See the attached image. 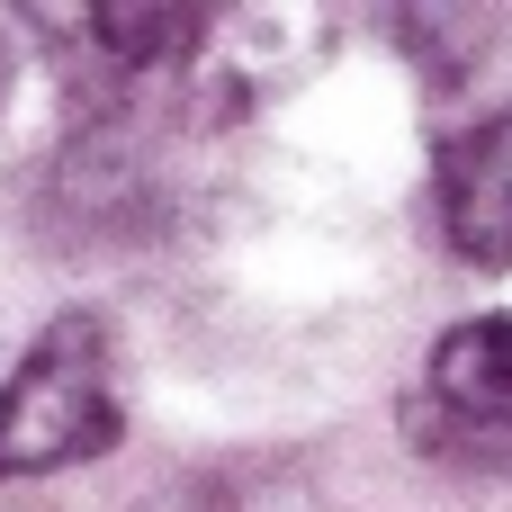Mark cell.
<instances>
[{
  "mask_svg": "<svg viewBox=\"0 0 512 512\" xmlns=\"http://www.w3.org/2000/svg\"><path fill=\"white\" fill-rule=\"evenodd\" d=\"M432 198H441V234L468 270H512V117H486L441 144Z\"/></svg>",
  "mask_w": 512,
  "mask_h": 512,
  "instance_id": "3957f363",
  "label": "cell"
},
{
  "mask_svg": "<svg viewBox=\"0 0 512 512\" xmlns=\"http://www.w3.org/2000/svg\"><path fill=\"white\" fill-rule=\"evenodd\" d=\"M207 9H90L81 18V36L108 54V63H126V72H171V63H189L198 45H207Z\"/></svg>",
  "mask_w": 512,
  "mask_h": 512,
  "instance_id": "277c9868",
  "label": "cell"
},
{
  "mask_svg": "<svg viewBox=\"0 0 512 512\" xmlns=\"http://www.w3.org/2000/svg\"><path fill=\"white\" fill-rule=\"evenodd\" d=\"M117 351L99 315H54L27 360L0 378V486L9 477H54L81 468L117 441Z\"/></svg>",
  "mask_w": 512,
  "mask_h": 512,
  "instance_id": "6da1fadb",
  "label": "cell"
},
{
  "mask_svg": "<svg viewBox=\"0 0 512 512\" xmlns=\"http://www.w3.org/2000/svg\"><path fill=\"white\" fill-rule=\"evenodd\" d=\"M423 423L450 459H512V315H468L432 342Z\"/></svg>",
  "mask_w": 512,
  "mask_h": 512,
  "instance_id": "7a4b0ae2",
  "label": "cell"
},
{
  "mask_svg": "<svg viewBox=\"0 0 512 512\" xmlns=\"http://www.w3.org/2000/svg\"><path fill=\"white\" fill-rule=\"evenodd\" d=\"M0 108H9V45H0Z\"/></svg>",
  "mask_w": 512,
  "mask_h": 512,
  "instance_id": "5b68a950",
  "label": "cell"
}]
</instances>
